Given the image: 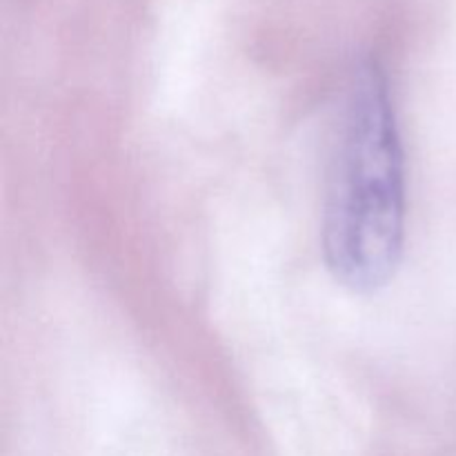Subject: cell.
I'll return each mask as SVG.
<instances>
[{
  "label": "cell",
  "mask_w": 456,
  "mask_h": 456,
  "mask_svg": "<svg viewBox=\"0 0 456 456\" xmlns=\"http://www.w3.org/2000/svg\"><path fill=\"white\" fill-rule=\"evenodd\" d=\"M405 172L390 89L377 62L359 65L343 102L323 208L330 272L352 292L390 283L403 254Z\"/></svg>",
  "instance_id": "6da1fadb"
}]
</instances>
